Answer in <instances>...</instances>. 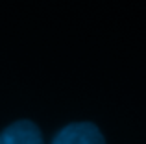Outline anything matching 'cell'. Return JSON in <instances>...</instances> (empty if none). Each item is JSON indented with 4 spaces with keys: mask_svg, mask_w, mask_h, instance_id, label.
Segmentation results:
<instances>
[{
    "mask_svg": "<svg viewBox=\"0 0 146 144\" xmlns=\"http://www.w3.org/2000/svg\"><path fill=\"white\" fill-rule=\"evenodd\" d=\"M52 144H106V141L94 124L78 122L63 127Z\"/></svg>",
    "mask_w": 146,
    "mask_h": 144,
    "instance_id": "1",
    "label": "cell"
},
{
    "mask_svg": "<svg viewBox=\"0 0 146 144\" xmlns=\"http://www.w3.org/2000/svg\"><path fill=\"white\" fill-rule=\"evenodd\" d=\"M0 144H43V137L35 124L21 120L0 133Z\"/></svg>",
    "mask_w": 146,
    "mask_h": 144,
    "instance_id": "2",
    "label": "cell"
}]
</instances>
